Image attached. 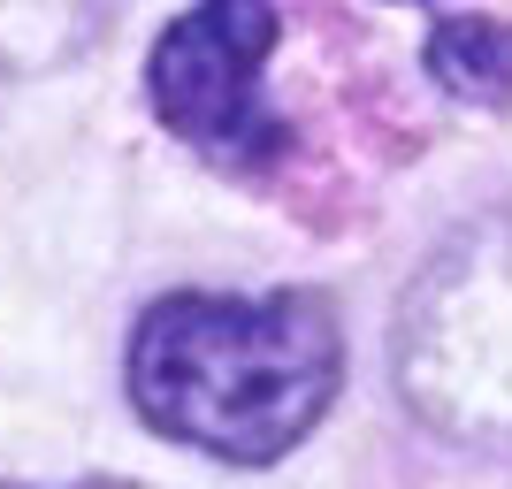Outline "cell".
Returning a JSON list of instances; mask_svg holds the SVG:
<instances>
[{
	"label": "cell",
	"instance_id": "1",
	"mask_svg": "<svg viewBox=\"0 0 512 489\" xmlns=\"http://www.w3.org/2000/svg\"><path fill=\"white\" fill-rule=\"evenodd\" d=\"M138 421L222 467H276L344 390V321L321 291H161L130 321Z\"/></svg>",
	"mask_w": 512,
	"mask_h": 489
},
{
	"label": "cell",
	"instance_id": "2",
	"mask_svg": "<svg viewBox=\"0 0 512 489\" xmlns=\"http://www.w3.org/2000/svg\"><path fill=\"white\" fill-rule=\"evenodd\" d=\"M390 383L444 444L512 459V207L428 253L390 321Z\"/></svg>",
	"mask_w": 512,
	"mask_h": 489
},
{
	"label": "cell",
	"instance_id": "3",
	"mask_svg": "<svg viewBox=\"0 0 512 489\" xmlns=\"http://www.w3.org/2000/svg\"><path fill=\"white\" fill-rule=\"evenodd\" d=\"M276 46H283L276 0H192L153 39L146 62L153 123L176 146L207 153L237 176H268L291 146V123L268 100Z\"/></svg>",
	"mask_w": 512,
	"mask_h": 489
},
{
	"label": "cell",
	"instance_id": "4",
	"mask_svg": "<svg viewBox=\"0 0 512 489\" xmlns=\"http://www.w3.org/2000/svg\"><path fill=\"white\" fill-rule=\"evenodd\" d=\"M130 0H0V77H54L85 62Z\"/></svg>",
	"mask_w": 512,
	"mask_h": 489
},
{
	"label": "cell",
	"instance_id": "5",
	"mask_svg": "<svg viewBox=\"0 0 512 489\" xmlns=\"http://www.w3.org/2000/svg\"><path fill=\"white\" fill-rule=\"evenodd\" d=\"M421 62H428V77H436L459 107H490V115L512 107V23L490 16V8L436 16Z\"/></svg>",
	"mask_w": 512,
	"mask_h": 489
}]
</instances>
